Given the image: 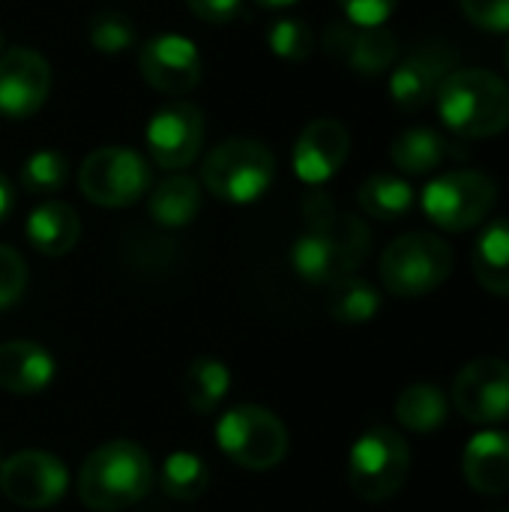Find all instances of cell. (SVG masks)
I'll return each mask as SVG.
<instances>
[{"label": "cell", "mask_w": 509, "mask_h": 512, "mask_svg": "<svg viewBox=\"0 0 509 512\" xmlns=\"http://www.w3.org/2000/svg\"><path fill=\"white\" fill-rule=\"evenodd\" d=\"M303 222L306 234H300L291 246V264L300 279L309 285H333L369 258L372 231L360 216L342 213L333 198L312 186L303 198Z\"/></svg>", "instance_id": "obj_1"}, {"label": "cell", "mask_w": 509, "mask_h": 512, "mask_svg": "<svg viewBox=\"0 0 509 512\" xmlns=\"http://www.w3.org/2000/svg\"><path fill=\"white\" fill-rule=\"evenodd\" d=\"M150 486V453L129 438H114L96 447L78 471V498L93 512L129 510L150 492Z\"/></svg>", "instance_id": "obj_2"}, {"label": "cell", "mask_w": 509, "mask_h": 512, "mask_svg": "<svg viewBox=\"0 0 509 512\" xmlns=\"http://www.w3.org/2000/svg\"><path fill=\"white\" fill-rule=\"evenodd\" d=\"M435 99L441 120L459 138H492L509 126V84L489 69H453Z\"/></svg>", "instance_id": "obj_3"}, {"label": "cell", "mask_w": 509, "mask_h": 512, "mask_svg": "<svg viewBox=\"0 0 509 512\" xmlns=\"http://www.w3.org/2000/svg\"><path fill=\"white\" fill-rule=\"evenodd\" d=\"M276 177V156L258 138H225L216 144L204 165L201 183L210 195L228 204H252L258 201Z\"/></svg>", "instance_id": "obj_4"}, {"label": "cell", "mask_w": 509, "mask_h": 512, "mask_svg": "<svg viewBox=\"0 0 509 512\" xmlns=\"http://www.w3.org/2000/svg\"><path fill=\"white\" fill-rule=\"evenodd\" d=\"M450 273L453 249L444 237L429 231H408L381 255V282L393 297L402 300H420L438 291Z\"/></svg>", "instance_id": "obj_5"}, {"label": "cell", "mask_w": 509, "mask_h": 512, "mask_svg": "<svg viewBox=\"0 0 509 512\" xmlns=\"http://www.w3.org/2000/svg\"><path fill=\"white\" fill-rule=\"evenodd\" d=\"M411 474L408 441L390 426L366 429L348 453V483L360 501L384 504L396 498Z\"/></svg>", "instance_id": "obj_6"}, {"label": "cell", "mask_w": 509, "mask_h": 512, "mask_svg": "<svg viewBox=\"0 0 509 512\" xmlns=\"http://www.w3.org/2000/svg\"><path fill=\"white\" fill-rule=\"evenodd\" d=\"M219 450L246 471H273L291 450L285 423L261 405H237L216 423Z\"/></svg>", "instance_id": "obj_7"}, {"label": "cell", "mask_w": 509, "mask_h": 512, "mask_svg": "<svg viewBox=\"0 0 509 512\" xmlns=\"http://www.w3.org/2000/svg\"><path fill=\"white\" fill-rule=\"evenodd\" d=\"M498 201V183L486 171L462 168L435 177L423 189V213L441 231H471L489 219Z\"/></svg>", "instance_id": "obj_8"}, {"label": "cell", "mask_w": 509, "mask_h": 512, "mask_svg": "<svg viewBox=\"0 0 509 512\" xmlns=\"http://www.w3.org/2000/svg\"><path fill=\"white\" fill-rule=\"evenodd\" d=\"M78 186L90 204L129 207L150 189V168L141 153L129 147H99L78 168Z\"/></svg>", "instance_id": "obj_9"}, {"label": "cell", "mask_w": 509, "mask_h": 512, "mask_svg": "<svg viewBox=\"0 0 509 512\" xmlns=\"http://www.w3.org/2000/svg\"><path fill=\"white\" fill-rule=\"evenodd\" d=\"M69 489L66 465L45 450H21L0 465V492L21 510H48Z\"/></svg>", "instance_id": "obj_10"}, {"label": "cell", "mask_w": 509, "mask_h": 512, "mask_svg": "<svg viewBox=\"0 0 509 512\" xmlns=\"http://www.w3.org/2000/svg\"><path fill=\"white\" fill-rule=\"evenodd\" d=\"M453 405L474 426L509 423V363L480 357L462 366L453 381Z\"/></svg>", "instance_id": "obj_11"}, {"label": "cell", "mask_w": 509, "mask_h": 512, "mask_svg": "<svg viewBox=\"0 0 509 512\" xmlns=\"http://www.w3.org/2000/svg\"><path fill=\"white\" fill-rule=\"evenodd\" d=\"M204 111L192 102H171L156 111L144 129L150 159L159 168L180 171L195 162L204 144Z\"/></svg>", "instance_id": "obj_12"}, {"label": "cell", "mask_w": 509, "mask_h": 512, "mask_svg": "<svg viewBox=\"0 0 509 512\" xmlns=\"http://www.w3.org/2000/svg\"><path fill=\"white\" fill-rule=\"evenodd\" d=\"M321 45L330 57L342 60L351 72L375 78L387 72L399 57V39L387 27H357L345 18H336L324 27Z\"/></svg>", "instance_id": "obj_13"}, {"label": "cell", "mask_w": 509, "mask_h": 512, "mask_svg": "<svg viewBox=\"0 0 509 512\" xmlns=\"http://www.w3.org/2000/svg\"><path fill=\"white\" fill-rule=\"evenodd\" d=\"M141 78L165 96H183L201 81V54L192 39L180 33H159L138 51Z\"/></svg>", "instance_id": "obj_14"}, {"label": "cell", "mask_w": 509, "mask_h": 512, "mask_svg": "<svg viewBox=\"0 0 509 512\" xmlns=\"http://www.w3.org/2000/svg\"><path fill=\"white\" fill-rule=\"evenodd\" d=\"M51 93V66L33 48H6L0 54V117L27 120Z\"/></svg>", "instance_id": "obj_15"}, {"label": "cell", "mask_w": 509, "mask_h": 512, "mask_svg": "<svg viewBox=\"0 0 509 512\" xmlns=\"http://www.w3.org/2000/svg\"><path fill=\"white\" fill-rule=\"evenodd\" d=\"M453 69H459V51L456 48H450L444 42L423 45V48L411 51L405 60H399V66L393 69L390 96L402 111H420L438 96L444 78Z\"/></svg>", "instance_id": "obj_16"}, {"label": "cell", "mask_w": 509, "mask_h": 512, "mask_svg": "<svg viewBox=\"0 0 509 512\" xmlns=\"http://www.w3.org/2000/svg\"><path fill=\"white\" fill-rule=\"evenodd\" d=\"M351 153V135L345 123L333 117L312 120L294 144V171L303 183L321 186L345 165Z\"/></svg>", "instance_id": "obj_17"}, {"label": "cell", "mask_w": 509, "mask_h": 512, "mask_svg": "<svg viewBox=\"0 0 509 512\" xmlns=\"http://www.w3.org/2000/svg\"><path fill=\"white\" fill-rule=\"evenodd\" d=\"M462 477L465 483L486 498L509 492V435L498 429H486L474 435L462 453Z\"/></svg>", "instance_id": "obj_18"}, {"label": "cell", "mask_w": 509, "mask_h": 512, "mask_svg": "<svg viewBox=\"0 0 509 512\" xmlns=\"http://www.w3.org/2000/svg\"><path fill=\"white\" fill-rule=\"evenodd\" d=\"M54 357L33 339L0 345V390L12 396H39L54 381Z\"/></svg>", "instance_id": "obj_19"}, {"label": "cell", "mask_w": 509, "mask_h": 512, "mask_svg": "<svg viewBox=\"0 0 509 512\" xmlns=\"http://www.w3.org/2000/svg\"><path fill=\"white\" fill-rule=\"evenodd\" d=\"M468 150L441 135L438 129H429V126H414V129H405L393 138L390 144V159L393 165L402 171V174H411V177H420V174H432L435 168H441L447 159H465Z\"/></svg>", "instance_id": "obj_20"}, {"label": "cell", "mask_w": 509, "mask_h": 512, "mask_svg": "<svg viewBox=\"0 0 509 512\" xmlns=\"http://www.w3.org/2000/svg\"><path fill=\"white\" fill-rule=\"evenodd\" d=\"M24 234L39 255L60 258L75 249L81 237V219L66 201H45L27 216Z\"/></svg>", "instance_id": "obj_21"}, {"label": "cell", "mask_w": 509, "mask_h": 512, "mask_svg": "<svg viewBox=\"0 0 509 512\" xmlns=\"http://www.w3.org/2000/svg\"><path fill=\"white\" fill-rule=\"evenodd\" d=\"M471 264L477 282L489 294L509 297V219H495L480 231Z\"/></svg>", "instance_id": "obj_22"}, {"label": "cell", "mask_w": 509, "mask_h": 512, "mask_svg": "<svg viewBox=\"0 0 509 512\" xmlns=\"http://www.w3.org/2000/svg\"><path fill=\"white\" fill-rule=\"evenodd\" d=\"M147 210L153 216V222H159L162 228H183L189 225L198 210H201V186L192 177H168L162 180L150 198H147Z\"/></svg>", "instance_id": "obj_23"}, {"label": "cell", "mask_w": 509, "mask_h": 512, "mask_svg": "<svg viewBox=\"0 0 509 512\" xmlns=\"http://www.w3.org/2000/svg\"><path fill=\"white\" fill-rule=\"evenodd\" d=\"M450 399L435 384H411L396 399V420L417 435H429L447 423Z\"/></svg>", "instance_id": "obj_24"}, {"label": "cell", "mask_w": 509, "mask_h": 512, "mask_svg": "<svg viewBox=\"0 0 509 512\" xmlns=\"http://www.w3.org/2000/svg\"><path fill=\"white\" fill-rule=\"evenodd\" d=\"M357 204L366 216L378 222H396L405 219L414 207V189L405 177L396 174H372L363 180L357 192Z\"/></svg>", "instance_id": "obj_25"}, {"label": "cell", "mask_w": 509, "mask_h": 512, "mask_svg": "<svg viewBox=\"0 0 509 512\" xmlns=\"http://www.w3.org/2000/svg\"><path fill=\"white\" fill-rule=\"evenodd\" d=\"M228 390H231V372H228V366L222 360L198 357L183 372V396H186V405L195 414L210 417L222 405Z\"/></svg>", "instance_id": "obj_26"}, {"label": "cell", "mask_w": 509, "mask_h": 512, "mask_svg": "<svg viewBox=\"0 0 509 512\" xmlns=\"http://www.w3.org/2000/svg\"><path fill=\"white\" fill-rule=\"evenodd\" d=\"M327 312L333 321L345 327H360V324H369L381 312V294L372 282L360 276H345L330 285Z\"/></svg>", "instance_id": "obj_27"}, {"label": "cell", "mask_w": 509, "mask_h": 512, "mask_svg": "<svg viewBox=\"0 0 509 512\" xmlns=\"http://www.w3.org/2000/svg\"><path fill=\"white\" fill-rule=\"evenodd\" d=\"M159 483L171 501L192 504V501L204 498V492L210 489V468L201 456L177 450L165 459Z\"/></svg>", "instance_id": "obj_28"}, {"label": "cell", "mask_w": 509, "mask_h": 512, "mask_svg": "<svg viewBox=\"0 0 509 512\" xmlns=\"http://www.w3.org/2000/svg\"><path fill=\"white\" fill-rule=\"evenodd\" d=\"M69 180V162L57 150H36L21 165V186L30 195H54Z\"/></svg>", "instance_id": "obj_29"}, {"label": "cell", "mask_w": 509, "mask_h": 512, "mask_svg": "<svg viewBox=\"0 0 509 512\" xmlns=\"http://www.w3.org/2000/svg\"><path fill=\"white\" fill-rule=\"evenodd\" d=\"M87 39L102 54H120V51H126V48L135 45L138 30H135V24H132L129 15L114 12V9H105V12H96L87 21Z\"/></svg>", "instance_id": "obj_30"}, {"label": "cell", "mask_w": 509, "mask_h": 512, "mask_svg": "<svg viewBox=\"0 0 509 512\" xmlns=\"http://www.w3.org/2000/svg\"><path fill=\"white\" fill-rule=\"evenodd\" d=\"M267 45L282 60H306L315 51V33L303 18H276L267 27Z\"/></svg>", "instance_id": "obj_31"}, {"label": "cell", "mask_w": 509, "mask_h": 512, "mask_svg": "<svg viewBox=\"0 0 509 512\" xmlns=\"http://www.w3.org/2000/svg\"><path fill=\"white\" fill-rule=\"evenodd\" d=\"M24 288H27V261L12 246H0V309L15 306Z\"/></svg>", "instance_id": "obj_32"}, {"label": "cell", "mask_w": 509, "mask_h": 512, "mask_svg": "<svg viewBox=\"0 0 509 512\" xmlns=\"http://www.w3.org/2000/svg\"><path fill=\"white\" fill-rule=\"evenodd\" d=\"M465 18L489 33H509V0H459Z\"/></svg>", "instance_id": "obj_33"}, {"label": "cell", "mask_w": 509, "mask_h": 512, "mask_svg": "<svg viewBox=\"0 0 509 512\" xmlns=\"http://www.w3.org/2000/svg\"><path fill=\"white\" fill-rule=\"evenodd\" d=\"M345 12V21L357 27H384V21L393 15L399 0H336Z\"/></svg>", "instance_id": "obj_34"}, {"label": "cell", "mask_w": 509, "mask_h": 512, "mask_svg": "<svg viewBox=\"0 0 509 512\" xmlns=\"http://www.w3.org/2000/svg\"><path fill=\"white\" fill-rule=\"evenodd\" d=\"M186 3L207 24H228V21H237L246 12L243 0H186Z\"/></svg>", "instance_id": "obj_35"}, {"label": "cell", "mask_w": 509, "mask_h": 512, "mask_svg": "<svg viewBox=\"0 0 509 512\" xmlns=\"http://www.w3.org/2000/svg\"><path fill=\"white\" fill-rule=\"evenodd\" d=\"M12 204H15V192H12V183L0 174V222L9 216V210H12Z\"/></svg>", "instance_id": "obj_36"}, {"label": "cell", "mask_w": 509, "mask_h": 512, "mask_svg": "<svg viewBox=\"0 0 509 512\" xmlns=\"http://www.w3.org/2000/svg\"><path fill=\"white\" fill-rule=\"evenodd\" d=\"M258 6H267V9H282V6H291L297 0H255Z\"/></svg>", "instance_id": "obj_37"}, {"label": "cell", "mask_w": 509, "mask_h": 512, "mask_svg": "<svg viewBox=\"0 0 509 512\" xmlns=\"http://www.w3.org/2000/svg\"><path fill=\"white\" fill-rule=\"evenodd\" d=\"M0 54H3V33H0Z\"/></svg>", "instance_id": "obj_38"}, {"label": "cell", "mask_w": 509, "mask_h": 512, "mask_svg": "<svg viewBox=\"0 0 509 512\" xmlns=\"http://www.w3.org/2000/svg\"><path fill=\"white\" fill-rule=\"evenodd\" d=\"M504 57H507V69H509V42H507V54H504Z\"/></svg>", "instance_id": "obj_39"}, {"label": "cell", "mask_w": 509, "mask_h": 512, "mask_svg": "<svg viewBox=\"0 0 509 512\" xmlns=\"http://www.w3.org/2000/svg\"><path fill=\"white\" fill-rule=\"evenodd\" d=\"M0 465H3V459H0Z\"/></svg>", "instance_id": "obj_40"}, {"label": "cell", "mask_w": 509, "mask_h": 512, "mask_svg": "<svg viewBox=\"0 0 509 512\" xmlns=\"http://www.w3.org/2000/svg\"><path fill=\"white\" fill-rule=\"evenodd\" d=\"M501 512H509V510H501Z\"/></svg>", "instance_id": "obj_41"}]
</instances>
